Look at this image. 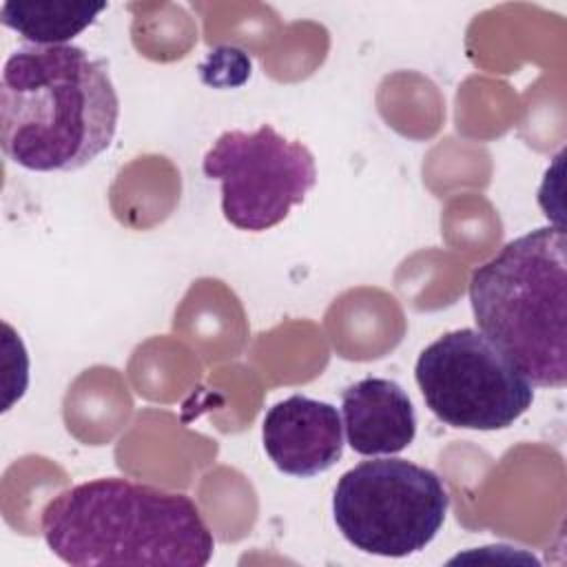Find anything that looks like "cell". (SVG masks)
I'll return each instance as SVG.
<instances>
[{"instance_id":"6da1fadb","label":"cell","mask_w":567,"mask_h":567,"mask_svg":"<svg viewBox=\"0 0 567 567\" xmlns=\"http://www.w3.org/2000/svg\"><path fill=\"white\" fill-rule=\"evenodd\" d=\"M109 62L75 44L20 47L0 78V146L35 173H69L102 155L117 131Z\"/></svg>"},{"instance_id":"7a4b0ae2","label":"cell","mask_w":567,"mask_h":567,"mask_svg":"<svg viewBox=\"0 0 567 567\" xmlns=\"http://www.w3.org/2000/svg\"><path fill=\"white\" fill-rule=\"evenodd\" d=\"M42 536L66 565L202 567L215 538L195 501L179 492L106 476L73 485L42 509Z\"/></svg>"},{"instance_id":"3957f363","label":"cell","mask_w":567,"mask_h":567,"mask_svg":"<svg viewBox=\"0 0 567 567\" xmlns=\"http://www.w3.org/2000/svg\"><path fill=\"white\" fill-rule=\"evenodd\" d=\"M470 306L483 332L538 388L567 383V235L534 228L474 268Z\"/></svg>"},{"instance_id":"277c9868","label":"cell","mask_w":567,"mask_h":567,"mask_svg":"<svg viewBox=\"0 0 567 567\" xmlns=\"http://www.w3.org/2000/svg\"><path fill=\"white\" fill-rule=\"evenodd\" d=\"M450 496L432 470L405 458H372L341 474L332 516L359 551L405 558L425 549L445 523Z\"/></svg>"},{"instance_id":"5b68a950","label":"cell","mask_w":567,"mask_h":567,"mask_svg":"<svg viewBox=\"0 0 567 567\" xmlns=\"http://www.w3.org/2000/svg\"><path fill=\"white\" fill-rule=\"evenodd\" d=\"M414 379L430 412L461 430H505L534 403L529 379L474 328L432 341L416 359Z\"/></svg>"},{"instance_id":"8992f818","label":"cell","mask_w":567,"mask_h":567,"mask_svg":"<svg viewBox=\"0 0 567 567\" xmlns=\"http://www.w3.org/2000/svg\"><path fill=\"white\" fill-rule=\"evenodd\" d=\"M202 171L221 184L224 219L248 233L281 224L317 182L310 148L279 135L270 124L221 133L206 151Z\"/></svg>"},{"instance_id":"52a82bcc","label":"cell","mask_w":567,"mask_h":567,"mask_svg":"<svg viewBox=\"0 0 567 567\" xmlns=\"http://www.w3.org/2000/svg\"><path fill=\"white\" fill-rule=\"evenodd\" d=\"M261 441L279 472L310 478L341 458L343 421L332 403L292 394L268 408Z\"/></svg>"},{"instance_id":"ba28073f","label":"cell","mask_w":567,"mask_h":567,"mask_svg":"<svg viewBox=\"0 0 567 567\" xmlns=\"http://www.w3.org/2000/svg\"><path fill=\"white\" fill-rule=\"evenodd\" d=\"M346 443L361 456H390L416 436V412L392 379L365 377L341 392Z\"/></svg>"},{"instance_id":"9c48e42d","label":"cell","mask_w":567,"mask_h":567,"mask_svg":"<svg viewBox=\"0 0 567 567\" xmlns=\"http://www.w3.org/2000/svg\"><path fill=\"white\" fill-rule=\"evenodd\" d=\"M106 7L86 0H7L0 22L33 47H60L91 27Z\"/></svg>"}]
</instances>
